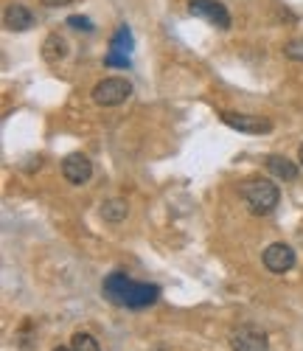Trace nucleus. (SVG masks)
<instances>
[{"label": "nucleus", "mask_w": 303, "mask_h": 351, "mask_svg": "<svg viewBox=\"0 0 303 351\" xmlns=\"http://www.w3.org/2000/svg\"><path fill=\"white\" fill-rule=\"evenodd\" d=\"M298 158H300V163H303V146H300V149H298Z\"/></svg>", "instance_id": "obj_20"}, {"label": "nucleus", "mask_w": 303, "mask_h": 351, "mask_svg": "<svg viewBox=\"0 0 303 351\" xmlns=\"http://www.w3.org/2000/svg\"><path fill=\"white\" fill-rule=\"evenodd\" d=\"M68 25H71V28H76V32H93V23H90L87 17H82V14L68 17Z\"/></svg>", "instance_id": "obj_16"}, {"label": "nucleus", "mask_w": 303, "mask_h": 351, "mask_svg": "<svg viewBox=\"0 0 303 351\" xmlns=\"http://www.w3.org/2000/svg\"><path fill=\"white\" fill-rule=\"evenodd\" d=\"M71 348H73V351H101L99 340L90 335V332H76V335L71 337Z\"/></svg>", "instance_id": "obj_14"}, {"label": "nucleus", "mask_w": 303, "mask_h": 351, "mask_svg": "<svg viewBox=\"0 0 303 351\" xmlns=\"http://www.w3.org/2000/svg\"><path fill=\"white\" fill-rule=\"evenodd\" d=\"M222 121L241 132V135H264L272 130V121L269 119H261V115H247V112H233V110H225L222 112Z\"/></svg>", "instance_id": "obj_4"}, {"label": "nucleus", "mask_w": 303, "mask_h": 351, "mask_svg": "<svg viewBox=\"0 0 303 351\" xmlns=\"http://www.w3.org/2000/svg\"><path fill=\"white\" fill-rule=\"evenodd\" d=\"M104 65H110V68H130V56L127 53H107L104 56Z\"/></svg>", "instance_id": "obj_15"}, {"label": "nucleus", "mask_w": 303, "mask_h": 351, "mask_svg": "<svg viewBox=\"0 0 303 351\" xmlns=\"http://www.w3.org/2000/svg\"><path fill=\"white\" fill-rule=\"evenodd\" d=\"M132 96V84L121 76H110V79H101L96 87H93V101L99 107H115V104H124L127 99Z\"/></svg>", "instance_id": "obj_3"}, {"label": "nucleus", "mask_w": 303, "mask_h": 351, "mask_svg": "<svg viewBox=\"0 0 303 351\" xmlns=\"http://www.w3.org/2000/svg\"><path fill=\"white\" fill-rule=\"evenodd\" d=\"M127 214H130L127 202H124V199H118V197H115V199H107L104 206H101V219H104V222H112V225L124 222Z\"/></svg>", "instance_id": "obj_11"}, {"label": "nucleus", "mask_w": 303, "mask_h": 351, "mask_svg": "<svg viewBox=\"0 0 303 351\" xmlns=\"http://www.w3.org/2000/svg\"><path fill=\"white\" fill-rule=\"evenodd\" d=\"M267 169H269V174H276V178H281V180H287V183L298 180V166H295L289 158L269 155V158H267Z\"/></svg>", "instance_id": "obj_10"}, {"label": "nucleus", "mask_w": 303, "mask_h": 351, "mask_svg": "<svg viewBox=\"0 0 303 351\" xmlns=\"http://www.w3.org/2000/svg\"><path fill=\"white\" fill-rule=\"evenodd\" d=\"M68 3H73V0H43V6H48V9H56V6H68Z\"/></svg>", "instance_id": "obj_18"}, {"label": "nucleus", "mask_w": 303, "mask_h": 351, "mask_svg": "<svg viewBox=\"0 0 303 351\" xmlns=\"http://www.w3.org/2000/svg\"><path fill=\"white\" fill-rule=\"evenodd\" d=\"M284 53L289 56V60H303V40H295L284 48Z\"/></svg>", "instance_id": "obj_17"}, {"label": "nucleus", "mask_w": 303, "mask_h": 351, "mask_svg": "<svg viewBox=\"0 0 303 351\" xmlns=\"http://www.w3.org/2000/svg\"><path fill=\"white\" fill-rule=\"evenodd\" d=\"M189 12L194 17L208 20L210 25L222 28V32H228V28H230V12L219 3V0H189Z\"/></svg>", "instance_id": "obj_5"}, {"label": "nucleus", "mask_w": 303, "mask_h": 351, "mask_svg": "<svg viewBox=\"0 0 303 351\" xmlns=\"http://www.w3.org/2000/svg\"><path fill=\"white\" fill-rule=\"evenodd\" d=\"M62 174H65V180H68V183H73V186H84L90 178H93V163H90L87 155L73 152V155H68V158L62 160Z\"/></svg>", "instance_id": "obj_8"}, {"label": "nucleus", "mask_w": 303, "mask_h": 351, "mask_svg": "<svg viewBox=\"0 0 303 351\" xmlns=\"http://www.w3.org/2000/svg\"><path fill=\"white\" fill-rule=\"evenodd\" d=\"M230 351H267V335L256 326H239L230 332Z\"/></svg>", "instance_id": "obj_7"}, {"label": "nucleus", "mask_w": 303, "mask_h": 351, "mask_svg": "<svg viewBox=\"0 0 303 351\" xmlns=\"http://www.w3.org/2000/svg\"><path fill=\"white\" fill-rule=\"evenodd\" d=\"M104 298L115 306H127V309H146L160 298V287L158 284H143V281H132L124 270H115L104 278L101 284Z\"/></svg>", "instance_id": "obj_1"}, {"label": "nucleus", "mask_w": 303, "mask_h": 351, "mask_svg": "<svg viewBox=\"0 0 303 351\" xmlns=\"http://www.w3.org/2000/svg\"><path fill=\"white\" fill-rule=\"evenodd\" d=\"M65 53H68V43L59 37V34H48L45 37V45H43V56L48 62H59V60H65Z\"/></svg>", "instance_id": "obj_12"}, {"label": "nucleus", "mask_w": 303, "mask_h": 351, "mask_svg": "<svg viewBox=\"0 0 303 351\" xmlns=\"http://www.w3.org/2000/svg\"><path fill=\"white\" fill-rule=\"evenodd\" d=\"M110 51L130 56V51H132V32H130L127 25H118V32L110 37Z\"/></svg>", "instance_id": "obj_13"}, {"label": "nucleus", "mask_w": 303, "mask_h": 351, "mask_svg": "<svg viewBox=\"0 0 303 351\" xmlns=\"http://www.w3.org/2000/svg\"><path fill=\"white\" fill-rule=\"evenodd\" d=\"M264 267H267L269 273H276V276L289 273V270L295 267V250H292L287 242L269 245V247L264 250Z\"/></svg>", "instance_id": "obj_6"}, {"label": "nucleus", "mask_w": 303, "mask_h": 351, "mask_svg": "<svg viewBox=\"0 0 303 351\" xmlns=\"http://www.w3.org/2000/svg\"><path fill=\"white\" fill-rule=\"evenodd\" d=\"M53 351H73V348H65V346H56Z\"/></svg>", "instance_id": "obj_19"}, {"label": "nucleus", "mask_w": 303, "mask_h": 351, "mask_svg": "<svg viewBox=\"0 0 303 351\" xmlns=\"http://www.w3.org/2000/svg\"><path fill=\"white\" fill-rule=\"evenodd\" d=\"M34 25V14L28 12L25 6H9L6 9V28H12V32H28V28Z\"/></svg>", "instance_id": "obj_9"}, {"label": "nucleus", "mask_w": 303, "mask_h": 351, "mask_svg": "<svg viewBox=\"0 0 303 351\" xmlns=\"http://www.w3.org/2000/svg\"><path fill=\"white\" fill-rule=\"evenodd\" d=\"M241 197H245L247 202V208L258 217H267L278 208V202H281V191L276 183H269V180H261V178H250L245 186H241Z\"/></svg>", "instance_id": "obj_2"}]
</instances>
